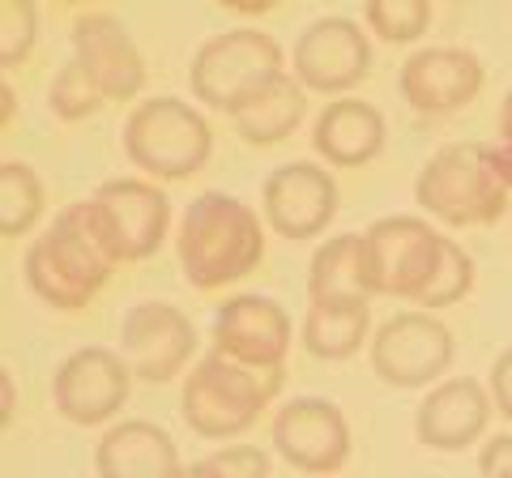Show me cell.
I'll list each match as a JSON object with an SVG mask.
<instances>
[{
    "mask_svg": "<svg viewBox=\"0 0 512 478\" xmlns=\"http://www.w3.org/2000/svg\"><path fill=\"white\" fill-rule=\"evenodd\" d=\"M99 478H175L184 470L180 449L158 423L124 419L94 449Z\"/></svg>",
    "mask_w": 512,
    "mask_h": 478,
    "instance_id": "obj_19",
    "label": "cell"
},
{
    "mask_svg": "<svg viewBox=\"0 0 512 478\" xmlns=\"http://www.w3.org/2000/svg\"><path fill=\"white\" fill-rule=\"evenodd\" d=\"M175 478H222V474H218V470L210 466V461L201 457V461H192V466H184V470L175 474Z\"/></svg>",
    "mask_w": 512,
    "mask_h": 478,
    "instance_id": "obj_33",
    "label": "cell"
},
{
    "mask_svg": "<svg viewBox=\"0 0 512 478\" xmlns=\"http://www.w3.org/2000/svg\"><path fill=\"white\" fill-rule=\"evenodd\" d=\"M363 22L384 43H414V39L427 35L431 5L427 0H367Z\"/></svg>",
    "mask_w": 512,
    "mask_h": 478,
    "instance_id": "obj_25",
    "label": "cell"
},
{
    "mask_svg": "<svg viewBox=\"0 0 512 478\" xmlns=\"http://www.w3.org/2000/svg\"><path fill=\"white\" fill-rule=\"evenodd\" d=\"M397 90L419 116H453L483 90V60L466 47H419L397 73Z\"/></svg>",
    "mask_w": 512,
    "mask_h": 478,
    "instance_id": "obj_16",
    "label": "cell"
},
{
    "mask_svg": "<svg viewBox=\"0 0 512 478\" xmlns=\"http://www.w3.org/2000/svg\"><path fill=\"white\" fill-rule=\"evenodd\" d=\"M291 69L303 90L316 94H346L372 69V43L350 18H316L303 26L291 47Z\"/></svg>",
    "mask_w": 512,
    "mask_h": 478,
    "instance_id": "obj_14",
    "label": "cell"
},
{
    "mask_svg": "<svg viewBox=\"0 0 512 478\" xmlns=\"http://www.w3.org/2000/svg\"><path fill=\"white\" fill-rule=\"evenodd\" d=\"M0 99H5V129H9V120H13V90L5 86V90H0Z\"/></svg>",
    "mask_w": 512,
    "mask_h": 478,
    "instance_id": "obj_36",
    "label": "cell"
},
{
    "mask_svg": "<svg viewBox=\"0 0 512 478\" xmlns=\"http://www.w3.org/2000/svg\"><path fill=\"white\" fill-rule=\"evenodd\" d=\"M338 214V184L316 163H282L265 175L261 188V218L291 244L325 235Z\"/></svg>",
    "mask_w": 512,
    "mask_h": 478,
    "instance_id": "obj_15",
    "label": "cell"
},
{
    "mask_svg": "<svg viewBox=\"0 0 512 478\" xmlns=\"http://www.w3.org/2000/svg\"><path fill=\"white\" fill-rule=\"evenodd\" d=\"M414 201L444 227H491L512 201V150L500 141H461L423 163Z\"/></svg>",
    "mask_w": 512,
    "mask_h": 478,
    "instance_id": "obj_1",
    "label": "cell"
},
{
    "mask_svg": "<svg viewBox=\"0 0 512 478\" xmlns=\"http://www.w3.org/2000/svg\"><path fill=\"white\" fill-rule=\"evenodd\" d=\"M282 380L286 376L239 368V363L222 359L210 350V355H205L184 380V393H180L184 423L205 440L244 436L248 427L269 410V402L278 397Z\"/></svg>",
    "mask_w": 512,
    "mask_h": 478,
    "instance_id": "obj_4",
    "label": "cell"
},
{
    "mask_svg": "<svg viewBox=\"0 0 512 478\" xmlns=\"http://www.w3.org/2000/svg\"><path fill=\"white\" fill-rule=\"evenodd\" d=\"M372 329V304H308L303 316V346L312 359L342 363L359 355Z\"/></svg>",
    "mask_w": 512,
    "mask_h": 478,
    "instance_id": "obj_23",
    "label": "cell"
},
{
    "mask_svg": "<svg viewBox=\"0 0 512 478\" xmlns=\"http://www.w3.org/2000/svg\"><path fill=\"white\" fill-rule=\"evenodd\" d=\"M90 210L120 265L154 257L171 227V201L163 188H154L150 180H128V175L94 188Z\"/></svg>",
    "mask_w": 512,
    "mask_h": 478,
    "instance_id": "obj_10",
    "label": "cell"
},
{
    "mask_svg": "<svg viewBox=\"0 0 512 478\" xmlns=\"http://www.w3.org/2000/svg\"><path fill=\"white\" fill-rule=\"evenodd\" d=\"M363 239H367V265H372L376 295L419 304L440 269L448 235L427 227V218L393 214V218H376L372 227L363 231Z\"/></svg>",
    "mask_w": 512,
    "mask_h": 478,
    "instance_id": "obj_7",
    "label": "cell"
},
{
    "mask_svg": "<svg viewBox=\"0 0 512 478\" xmlns=\"http://www.w3.org/2000/svg\"><path fill=\"white\" fill-rule=\"evenodd\" d=\"M478 474L483 478H512V436H491L478 453Z\"/></svg>",
    "mask_w": 512,
    "mask_h": 478,
    "instance_id": "obj_31",
    "label": "cell"
},
{
    "mask_svg": "<svg viewBox=\"0 0 512 478\" xmlns=\"http://www.w3.org/2000/svg\"><path fill=\"white\" fill-rule=\"evenodd\" d=\"M175 252L197 291H222L265 261V222L231 193H201L184 210Z\"/></svg>",
    "mask_w": 512,
    "mask_h": 478,
    "instance_id": "obj_3",
    "label": "cell"
},
{
    "mask_svg": "<svg viewBox=\"0 0 512 478\" xmlns=\"http://www.w3.org/2000/svg\"><path fill=\"white\" fill-rule=\"evenodd\" d=\"M303 116H308V90L295 82V73H282L256 90L231 120L248 146H278V141H286L299 129Z\"/></svg>",
    "mask_w": 512,
    "mask_h": 478,
    "instance_id": "obj_22",
    "label": "cell"
},
{
    "mask_svg": "<svg viewBox=\"0 0 512 478\" xmlns=\"http://www.w3.org/2000/svg\"><path fill=\"white\" fill-rule=\"evenodd\" d=\"M500 146L512 150V90L504 94V103H500Z\"/></svg>",
    "mask_w": 512,
    "mask_h": 478,
    "instance_id": "obj_32",
    "label": "cell"
},
{
    "mask_svg": "<svg viewBox=\"0 0 512 478\" xmlns=\"http://www.w3.org/2000/svg\"><path fill=\"white\" fill-rule=\"evenodd\" d=\"M222 478H269V453L256 444H231L205 457Z\"/></svg>",
    "mask_w": 512,
    "mask_h": 478,
    "instance_id": "obj_29",
    "label": "cell"
},
{
    "mask_svg": "<svg viewBox=\"0 0 512 478\" xmlns=\"http://www.w3.org/2000/svg\"><path fill=\"white\" fill-rule=\"evenodd\" d=\"M124 154L137 171L154 180H188L214 154L210 120L184 99L158 94L128 111L124 120Z\"/></svg>",
    "mask_w": 512,
    "mask_h": 478,
    "instance_id": "obj_5",
    "label": "cell"
},
{
    "mask_svg": "<svg viewBox=\"0 0 512 478\" xmlns=\"http://www.w3.org/2000/svg\"><path fill=\"white\" fill-rule=\"evenodd\" d=\"M487 393H491V406L512 423V346H504L500 355H495L491 376H487Z\"/></svg>",
    "mask_w": 512,
    "mask_h": 478,
    "instance_id": "obj_30",
    "label": "cell"
},
{
    "mask_svg": "<svg viewBox=\"0 0 512 478\" xmlns=\"http://www.w3.org/2000/svg\"><path fill=\"white\" fill-rule=\"evenodd\" d=\"M47 103H52V111L60 120H86L94 116L107 99L99 94V86L90 82V77L82 73V65L77 60H69L56 77H52V90H47Z\"/></svg>",
    "mask_w": 512,
    "mask_h": 478,
    "instance_id": "obj_27",
    "label": "cell"
},
{
    "mask_svg": "<svg viewBox=\"0 0 512 478\" xmlns=\"http://www.w3.org/2000/svg\"><path fill=\"white\" fill-rule=\"evenodd\" d=\"M491 423V393L470 376L440 380L414 410V440L436 453H457L483 440Z\"/></svg>",
    "mask_w": 512,
    "mask_h": 478,
    "instance_id": "obj_18",
    "label": "cell"
},
{
    "mask_svg": "<svg viewBox=\"0 0 512 478\" xmlns=\"http://www.w3.org/2000/svg\"><path fill=\"white\" fill-rule=\"evenodd\" d=\"M312 146L329 167H367L384 150V116L363 99H333L316 116Z\"/></svg>",
    "mask_w": 512,
    "mask_h": 478,
    "instance_id": "obj_20",
    "label": "cell"
},
{
    "mask_svg": "<svg viewBox=\"0 0 512 478\" xmlns=\"http://www.w3.org/2000/svg\"><path fill=\"white\" fill-rule=\"evenodd\" d=\"M210 342H214V355L239 363V368L286 376L291 316L269 295H231L227 304L214 312Z\"/></svg>",
    "mask_w": 512,
    "mask_h": 478,
    "instance_id": "obj_9",
    "label": "cell"
},
{
    "mask_svg": "<svg viewBox=\"0 0 512 478\" xmlns=\"http://www.w3.org/2000/svg\"><path fill=\"white\" fill-rule=\"evenodd\" d=\"M0 380H5V423H9V414H13V380H9V372H0Z\"/></svg>",
    "mask_w": 512,
    "mask_h": 478,
    "instance_id": "obj_35",
    "label": "cell"
},
{
    "mask_svg": "<svg viewBox=\"0 0 512 478\" xmlns=\"http://www.w3.org/2000/svg\"><path fill=\"white\" fill-rule=\"evenodd\" d=\"M43 214V180L30 163H0V235L22 239Z\"/></svg>",
    "mask_w": 512,
    "mask_h": 478,
    "instance_id": "obj_24",
    "label": "cell"
},
{
    "mask_svg": "<svg viewBox=\"0 0 512 478\" xmlns=\"http://www.w3.org/2000/svg\"><path fill=\"white\" fill-rule=\"evenodd\" d=\"M73 60L82 65L107 103H133L141 86H146V60H141L137 43L111 13H82L73 22Z\"/></svg>",
    "mask_w": 512,
    "mask_h": 478,
    "instance_id": "obj_17",
    "label": "cell"
},
{
    "mask_svg": "<svg viewBox=\"0 0 512 478\" xmlns=\"http://www.w3.org/2000/svg\"><path fill=\"white\" fill-rule=\"evenodd\" d=\"M282 65L286 56L274 35L235 26L197 47V56L188 65V86L197 94V103L222 111V116H235L256 90L282 77Z\"/></svg>",
    "mask_w": 512,
    "mask_h": 478,
    "instance_id": "obj_6",
    "label": "cell"
},
{
    "mask_svg": "<svg viewBox=\"0 0 512 478\" xmlns=\"http://www.w3.org/2000/svg\"><path fill=\"white\" fill-rule=\"evenodd\" d=\"M133 389V372L120 359V350L82 346L56 368L52 376V406L77 427H99L111 414H120Z\"/></svg>",
    "mask_w": 512,
    "mask_h": 478,
    "instance_id": "obj_12",
    "label": "cell"
},
{
    "mask_svg": "<svg viewBox=\"0 0 512 478\" xmlns=\"http://www.w3.org/2000/svg\"><path fill=\"white\" fill-rule=\"evenodd\" d=\"M274 449L299 474H338L350 461V423L329 397H291L274 414Z\"/></svg>",
    "mask_w": 512,
    "mask_h": 478,
    "instance_id": "obj_13",
    "label": "cell"
},
{
    "mask_svg": "<svg viewBox=\"0 0 512 478\" xmlns=\"http://www.w3.org/2000/svg\"><path fill=\"white\" fill-rule=\"evenodd\" d=\"M26 282L47 308L56 312H82L94 295L107 286V278L120 269L116 252L94 222L90 201H73L52 218L35 244L26 248Z\"/></svg>",
    "mask_w": 512,
    "mask_h": 478,
    "instance_id": "obj_2",
    "label": "cell"
},
{
    "mask_svg": "<svg viewBox=\"0 0 512 478\" xmlns=\"http://www.w3.org/2000/svg\"><path fill=\"white\" fill-rule=\"evenodd\" d=\"M474 291V257L461 244H453V239H444V257H440V269L436 278H431V286L423 291L419 308L423 312H440V308H453L461 304Z\"/></svg>",
    "mask_w": 512,
    "mask_h": 478,
    "instance_id": "obj_26",
    "label": "cell"
},
{
    "mask_svg": "<svg viewBox=\"0 0 512 478\" xmlns=\"http://www.w3.org/2000/svg\"><path fill=\"white\" fill-rule=\"evenodd\" d=\"M35 26H39V13L30 0H5L0 5V65L13 69L22 65L35 47Z\"/></svg>",
    "mask_w": 512,
    "mask_h": 478,
    "instance_id": "obj_28",
    "label": "cell"
},
{
    "mask_svg": "<svg viewBox=\"0 0 512 478\" xmlns=\"http://www.w3.org/2000/svg\"><path fill=\"white\" fill-rule=\"evenodd\" d=\"M231 9H244V13H265V9H269V0H235Z\"/></svg>",
    "mask_w": 512,
    "mask_h": 478,
    "instance_id": "obj_34",
    "label": "cell"
},
{
    "mask_svg": "<svg viewBox=\"0 0 512 478\" xmlns=\"http://www.w3.org/2000/svg\"><path fill=\"white\" fill-rule=\"evenodd\" d=\"M453 355V329L431 312H397L372 338V372L393 389H427L453 368Z\"/></svg>",
    "mask_w": 512,
    "mask_h": 478,
    "instance_id": "obj_8",
    "label": "cell"
},
{
    "mask_svg": "<svg viewBox=\"0 0 512 478\" xmlns=\"http://www.w3.org/2000/svg\"><path fill=\"white\" fill-rule=\"evenodd\" d=\"M192 355H197V329H192V321L175 304L146 299V304L124 312L120 359L128 363L133 380L167 385V380H175L188 368Z\"/></svg>",
    "mask_w": 512,
    "mask_h": 478,
    "instance_id": "obj_11",
    "label": "cell"
},
{
    "mask_svg": "<svg viewBox=\"0 0 512 478\" xmlns=\"http://www.w3.org/2000/svg\"><path fill=\"white\" fill-rule=\"evenodd\" d=\"M308 299L312 304H372L376 282L367 265V239L346 231L325 239L308 261Z\"/></svg>",
    "mask_w": 512,
    "mask_h": 478,
    "instance_id": "obj_21",
    "label": "cell"
}]
</instances>
